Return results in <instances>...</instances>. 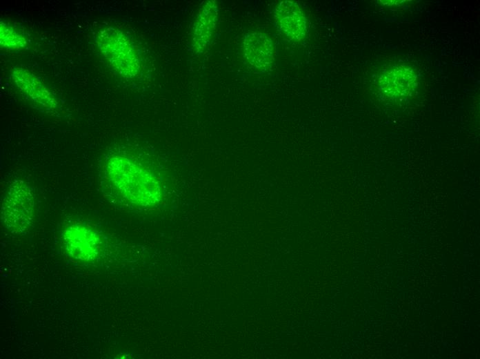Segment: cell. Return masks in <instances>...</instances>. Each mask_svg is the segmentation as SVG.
Listing matches in <instances>:
<instances>
[{
	"label": "cell",
	"instance_id": "cell-6",
	"mask_svg": "<svg viewBox=\"0 0 480 359\" xmlns=\"http://www.w3.org/2000/svg\"><path fill=\"white\" fill-rule=\"evenodd\" d=\"M274 20L279 30L290 39L299 41L306 35V18L295 1H280L274 10Z\"/></svg>",
	"mask_w": 480,
	"mask_h": 359
},
{
	"label": "cell",
	"instance_id": "cell-3",
	"mask_svg": "<svg viewBox=\"0 0 480 359\" xmlns=\"http://www.w3.org/2000/svg\"><path fill=\"white\" fill-rule=\"evenodd\" d=\"M97 43L110 65L121 76L131 79L138 75L141 65L134 45L121 30L108 27L99 31Z\"/></svg>",
	"mask_w": 480,
	"mask_h": 359
},
{
	"label": "cell",
	"instance_id": "cell-4",
	"mask_svg": "<svg viewBox=\"0 0 480 359\" xmlns=\"http://www.w3.org/2000/svg\"><path fill=\"white\" fill-rule=\"evenodd\" d=\"M62 237L66 251L75 259L91 260L101 251V237L97 231L90 227L71 225L63 231Z\"/></svg>",
	"mask_w": 480,
	"mask_h": 359
},
{
	"label": "cell",
	"instance_id": "cell-9",
	"mask_svg": "<svg viewBox=\"0 0 480 359\" xmlns=\"http://www.w3.org/2000/svg\"><path fill=\"white\" fill-rule=\"evenodd\" d=\"M218 7L216 1H205L200 7L194 23L193 45L197 53H201L209 45L216 28Z\"/></svg>",
	"mask_w": 480,
	"mask_h": 359
},
{
	"label": "cell",
	"instance_id": "cell-8",
	"mask_svg": "<svg viewBox=\"0 0 480 359\" xmlns=\"http://www.w3.org/2000/svg\"><path fill=\"white\" fill-rule=\"evenodd\" d=\"M17 86L34 102L46 108H54L57 101L45 85L30 71L15 68L11 73Z\"/></svg>",
	"mask_w": 480,
	"mask_h": 359
},
{
	"label": "cell",
	"instance_id": "cell-7",
	"mask_svg": "<svg viewBox=\"0 0 480 359\" xmlns=\"http://www.w3.org/2000/svg\"><path fill=\"white\" fill-rule=\"evenodd\" d=\"M243 56L253 68L266 70L274 60L275 49L271 39L260 32H248L243 41Z\"/></svg>",
	"mask_w": 480,
	"mask_h": 359
},
{
	"label": "cell",
	"instance_id": "cell-10",
	"mask_svg": "<svg viewBox=\"0 0 480 359\" xmlns=\"http://www.w3.org/2000/svg\"><path fill=\"white\" fill-rule=\"evenodd\" d=\"M0 43L1 46L16 49L25 46L26 40L13 28L1 21Z\"/></svg>",
	"mask_w": 480,
	"mask_h": 359
},
{
	"label": "cell",
	"instance_id": "cell-5",
	"mask_svg": "<svg viewBox=\"0 0 480 359\" xmlns=\"http://www.w3.org/2000/svg\"><path fill=\"white\" fill-rule=\"evenodd\" d=\"M417 76L410 67L392 66L381 74L379 80L380 92L388 98L408 97L417 86Z\"/></svg>",
	"mask_w": 480,
	"mask_h": 359
},
{
	"label": "cell",
	"instance_id": "cell-1",
	"mask_svg": "<svg viewBox=\"0 0 480 359\" xmlns=\"http://www.w3.org/2000/svg\"><path fill=\"white\" fill-rule=\"evenodd\" d=\"M109 182L127 202L152 207L162 200V184L157 175L143 164L124 156L109 159L106 166Z\"/></svg>",
	"mask_w": 480,
	"mask_h": 359
},
{
	"label": "cell",
	"instance_id": "cell-2",
	"mask_svg": "<svg viewBox=\"0 0 480 359\" xmlns=\"http://www.w3.org/2000/svg\"><path fill=\"white\" fill-rule=\"evenodd\" d=\"M34 216V197L31 186L22 180L13 181L1 204V221L7 229L21 234L30 228Z\"/></svg>",
	"mask_w": 480,
	"mask_h": 359
}]
</instances>
